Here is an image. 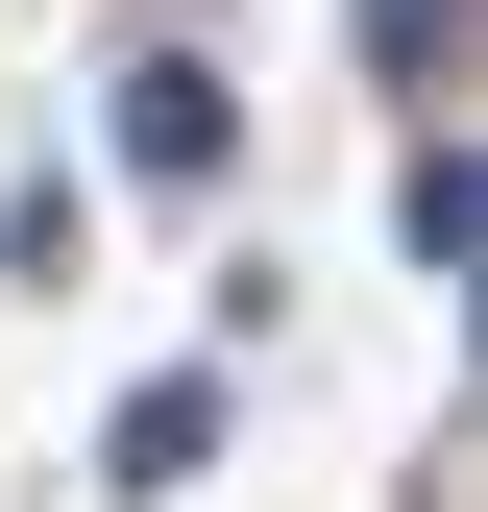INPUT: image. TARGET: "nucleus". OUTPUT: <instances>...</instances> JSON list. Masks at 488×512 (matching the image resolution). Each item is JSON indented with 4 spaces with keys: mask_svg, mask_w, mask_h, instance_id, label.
Listing matches in <instances>:
<instances>
[{
    "mask_svg": "<svg viewBox=\"0 0 488 512\" xmlns=\"http://www.w3.org/2000/svg\"><path fill=\"white\" fill-rule=\"evenodd\" d=\"M122 171H147V196H220V171H244V98L196 74V49H147V74H122Z\"/></svg>",
    "mask_w": 488,
    "mask_h": 512,
    "instance_id": "obj_1",
    "label": "nucleus"
},
{
    "mask_svg": "<svg viewBox=\"0 0 488 512\" xmlns=\"http://www.w3.org/2000/svg\"><path fill=\"white\" fill-rule=\"evenodd\" d=\"M391 244H415V269H488V171L415 147V171H391Z\"/></svg>",
    "mask_w": 488,
    "mask_h": 512,
    "instance_id": "obj_3",
    "label": "nucleus"
},
{
    "mask_svg": "<svg viewBox=\"0 0 488 512\" xmlns=\"http://www.w3.org/2000/svg\"><path fill=\"white\" fill-rule=\"evenodd\" d=\"M440 25L464 0H366V74H440Z\"/></svg>",
    "mask_w": 488,
    "mask_h": 512,
    "instance_id": "obj_4",
    "label": "nucleus"
},
{
    "mask_svg": "<svg viewBox=\"0 0 488 512\" xmlns=\"http://www.w3.org/2000/svg\"><path fill=\"white\" fill-rule=\"evenodd\" d=\"M98 464H122V488H196V464H220V391H196V366H171V391H122Z\"/></svg>",
    "mask_w": 488,
    "mask_h": 512,
    "instance_id": "obj_2",
    "label": "nucleus"
}]
</instances>
